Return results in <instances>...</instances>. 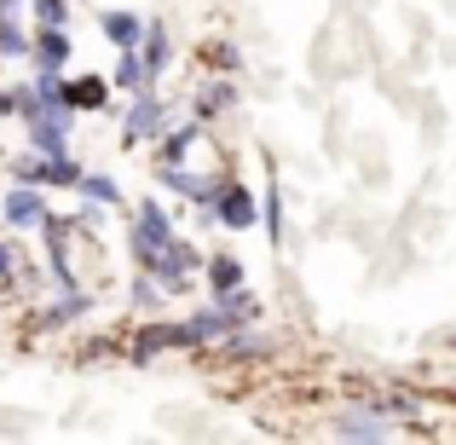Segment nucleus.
Masks as SVG:
<instances>
[{
	"instance_id": "f257e3e1",
	"label": "nucleus",
	"mask_w": 456,
	"mask_h": 445,
	"mask_svg": "<svg viewBox=\"0 0 456 445\" xmlns=\"http://www.w3.org/2000/svg\"><path fill=\"white\" fill-rule=\"evenodd\" d=\"M174 220H167V209L162 202H139V214H134V232H127V249H134V260H139V272H156V260H162V249L174 243Z\"/></svg>"
},
{
	"instance_id": "f03ea898",
	"label": "nucleus",
	"mask_w": 456,
	"mask_h": 445,
	"mask_svg": "<svg viewBox=\"0 0 456 445\" xmlns=\"http://www.w3.org/2000/svg\"><path fill=\"white\" fill-rule=\"evenodd\" d=\"M197 267H202V255L185 243V237H174V243L162 249V260H156V284H162L167 295H179L191 278H197Z\"/></svg>"
},
{
	"instance_id": "7ed1b4c3",
	"label": "nucleus",
	"mask_w": 456,
	"mask_h": 445,
	"mask_svg": "<svg viewBox=\"0 0 456 445\" xmlns=\"http://www.w3.org/2000/svg\"><path fill=\"white\" fill-rule=\"evenodd\" d=\"M162 122H167V116H162V99H156V87H151V93H134V111H127L122 145H127V151H139L145 139L162 134Z\"/></svg>"
},
{
	"instance_id": "20e7f679",
	"label": "nucleus",
	"mask_w": 456,
	"mask_h": 445,
	"mask_svg": "<svg viewBox=\"0 0 456 445\" xmlns=\"http://www.w3.org/2000/svg\"><path fill=\"white\" fill-rule=\"evenodd\" d=\"M167 347H191L185 324H162V318L139 324V335H134V358H139V365H151V358H156V353H167Z\"/></svg>"
},
{
	"instance_id": "39448f33",
	"label": "nucleus",
	"mask_w": 456,
	"mask_h": 445,
	"mask_svg": "<svg viewBox=\"0 0 456 445\" xmlns=\"http://www.w3.org/2000/svg\"><path fill=\"white\" fill-rule=\"evenodd\" d=\"M214 220L232 226V232H248V226L260 220L255 191H248V185H225V191H220V202H214Z\"/></svg>"
},
{
	"instance_id": "423d86ee",
	"label": "nucleus",
	"mask_w": 456,
	"mask_h": 445,
	"mask_svg": "<svg viewBox=\"0 0 456 445\" xmlns=\"http://www.w3.org/2000/svg\"><path fill=\"white\" fill-rule=\"evenodd\" d=\"M237 330V318L214 301V307H202V312H191L185 318V335H191V347H208V342H225V335Z\"/></svg>"
},
{
	"instance_id": "0eeeda50",
	"label": "nucleus",
	"mask_w": 456,
	"mask_h": 445,
	"mask_svg": "<svg viewBox=\"0 0 456 445\" xmlns=\"http://www.w3.org/2000/svg\"><path fill=\"white\" fill-rule=\"evenodd\" d=\"M69 29L64 23H41V35H35V46H29V58H35V70H64L69 64Z\"/></svg>"
},
{
	"instance_id": "6e6552de",
	"label": "nucleus",
	"mask_w": 456,
	"mask_h": 445,
	"mask_svg": "<svg viewBox=\"0 0 456 445\" xmlns=\"http://www.w3.org/2000/svg\"><path fill=\"white\" fill-rule=\"evenodd\" d=\"M335 434L341 440H387L393 423L387 416H370L364 405H353V411H335Z\"/></svg>"
},
{
	"instance_id": "1a4fd4ad",
	"label": "nucleus",
	"mask_w": 456,
	"mask_h": 445,
	"mask_svg": "<svg viewBox=\"0 0 456 445\" xmlns=\"http://www.w3.org/2000/svg\"><path fill=\"white\" fill-rule=\"evenodd\" d=\"M64 104H69V111H104V104H110V81H104V76L64 81Z\"/></svg>"
},
{
	"instance_id": "9d476101",
	"label": "nucleus",
	"mask_w": 456,
	"mask_h": 445,
	"mask_svg": "<svg viewBox=\"0 0 456 445\" xmlns=\"http://www.w3.org/2000/svg\"><path fill=\"white\" fill-rule=\"evenodd\" d=\"M110 87H122V93H151L156 87V76L145 70V53H139V46H122V64H116Z\"/></svg>"
},
{
	"instance_id": "9b49d317",
	"label": "nucleus",
	"mask_w": 456,
	"mask_h": 445,
	"mask_svg": "<svg viewBox=\"0 0 456 445\" xmlns=\"http://www.w3.org/2000/svg\"><path fill=\"white\" fill-rule=\"evenodd\" d=\"M0 209H6V220H12V226H41V220H46V202L35 197V185L6 191V202H0Z\"/></svg>"
},
{
	"instance_id": "f8f14e48",
	"label": "nucleus",
	"mask_w": 456,
	"mask_h": 445,
	"mask_svg": "<svg viewBox=\"0 0 456 445\" xmlns=\"http://www.w3.org/2000/svg\"><path fill=\"white\" fill-rule=\"evenodd\" d=\"M202 145V122H179L162 134V151H156V162H185L191 151Z\"/></svg>"
},
{
	"instance_id": "ddd939ff",
	"label": "nucleus",
	"mask_w": 456,
	"mask_h": 445,
	"mask_svg": "<svg viewBox=\"0 0 456 445\" xmlns=\"http://www.w3.org/2000/svg\"><path fill=\"white\" fill-rule=\"evenodd\" d=\"M99 29H104V41L122 53V46H139V35H145V23L134 18V12H104L99 18Z\"/></svg>"
},
{
	"instance_id": "4468645a",
	"label": "nucleus",
	"mask_w": 456,
	"mask_h": 445,
	"mask_svg": "<svg viewBox=\"0 0 456 445\" xmlns=\"http://www.w3.org/2000/svg\"><path fill=\"white\" fill-rule=\"evenodd\" d=\"M167 58H174V41H167V23H145V70L162 76Z\"/></svg>"
},
{
	"instance_id": "2eb2a0df",
	"label": "nucleus",
	"mask_w": 456,
	"mask_h": 445,
	"mask_svg": "<svg viewBox=\"0 0 456 445\" xmlns=\"http://www.w3.org/2000/svg\"><path fill=\"white\" fill-rule=\"evenodd\" d=\"M76 191H81L87 202H99V209L122 202V191H116V179H110V174H81V179H76Z\"/></svg>"
},
{
	"instance_id": "dca6fc26",
	"label": "nucleus",
	"mask_w": 456,
	"mask_h": 445,
	"mask_svg": "<svg viewBox=\"0 0 456 445\" xmlns=\"http://www.w3.org/2000/svg\"><path fill=\"white\" fill-rule=\"evenodd\" d=\"M29 46L35 41L12 23V12H0V58H29Z\"/></svg>"
},
{
	"instance_id": "f3484780",
	"label": "nucleus",
	"mask_w": 456,
	"mask_h": 445,
	"mask_svg": "<svg viewBox=\"0 0 456 445\" xmlns=\"http://www.w3.org/2000/svg\"><path fill=\"white\" fill-rule=\"evenodd\" d=\"M208 284L214 290H237V284H243V260L237 255H214L208 260Z\"/></svg>"
},
{
	"instance_id": "a211bd4d",
	"label": "nucleus",
	"mask_w": 456,
	"mask_h": 445,
	"mask_svg": "<svg viewBox=\"0 0 456 445\" xmlns=\"http://www.w3.org/2000/svg\"><path fill=\"white\" fill-rule=\"evenodd\" d=\"M220 307H225V312H232V318H237V324H248V318H255V312H260V301H255V295H248V290H243V284H237V290H220Z\"/></svg>"
},
{
	"instance_id": "6ab92c4d",
	"label": "nucleus",
	"mask_w": 456,
	"mask_h": 445,
	"mask_svg": "<svg viewBox=\"0 0 456 445\" xmlns=\"http://www.w3.org/2000/svg\"><path fill=\"white\" fill-rule=\"evenodd\" d=\"M232 99H237V87H232V81H208V93L197 99V111H202V116H214V111H225Z\"/></svg>"
},
{
	"instance_id": "aec40b11",
	"label": "nucleus",
	"mask_w": 456,
	"mask_h": 445,
	"mask_svg": "<svg viewBox=\"0 0 456 445\" xmlns=\"http://www.w3.org/2000/svg\"><path fill=\"white\" fill-rule=\"evenodd\" d=\"M35 23H69V0H29Z\"/></svg>"
},
{
	"instance_id": "412c9836",
	"label": "nucleus",
	"mask_w": 456,
	"mask_h": 445,
	"mask_svg": "<svg viewBox=\"0 0 456 445\" xmlns=\"http://www.w3.org/2000/svg\"><path fill=\"white\" fill-rule=\"evenodd\" d=\"M167 290L156 278H134V307H156V301H162Z\"/></svg>"
},
{
	"instance_id": "4be33fe9",
	"label": "nucleus",
	"mask_w": 456,
	"mask_h": 445,
	"mask_svg": "<svg viewBox=\"0 0 456 445\" xmlns=\"http://www.w3.org/2000/svg\"><path fill=\"white\" fill-rule=\"evenodd\" d=\"M225 347H232V358H255V353H266V342H255V335H225Z\"/></svg>"
},
{
	"instance_id": "5701e85b",
	"label": "nucleus",
	"mask_w": 456,
	"mask_h": 445,
	"mask_svg": "<svg viewBox=\"0 0 456 445\" xmlns=\"http://www.w3.org/2000/svg\"><path fill=\"white\" fill-rule=\"evenodd\" d=\"M208 64H214V70H237V46L214 41V46H208Z\"/></svg>"
},
{
	"instance_id": "b1692460",
	"label": "nucleus",
	"mask_w": 456,
	"mask_h": 445,
	"mask_svg": "<svg viewBox=\"0 0 456 445\" xmlns=\"http://www.w3.org/2000/svg\"><path fill=\"white\" fill-rule=\"evenodd\" d=\"M12 278H18V249L0 243V284H12Z\"/></svg>"
},
{
	"instance_id": "393cba45",
	"label": "nucleus",
	"mask_w": 456,
	"mask_h": 445,
	"mask_svg": "<svg viewBox=\"0 0 456 445\" xmlns=\"http://www.w3.org/2000/svg\"><path fill=\"white\" fill-rule=\"evenodd\" d=\"M266 232H272V243H278V237H283V202H278V191H272V202H266Z\"/></svg>"
},
{
	"instance_id": "a878e982",
	"label": "nucleus",
	"mask_w": 456,
	"mask_h": 445,
	"mask_svg": "<svg viewBox=\"0 0 456 445\" xmlns=\"http://www.w3.org/2000/svg\"><path fill=\"white\" fill-rule=\"evenodd\" d=\"M0 116H18V93H0Z\"/></svg>"
},
{
	"instance_id": "bb28decb",
	"label": "nucleus",
	"mask_w": 456,
	"mask_h": 445,
	"mask_svg": "<svg viewBox=\"0 0 456 445\" xmlns=\"http://www.w3.org/2000/svg\"><path fill=\"white\" fill-rule=\"evenodd\" d=\"M12 6H18V0H0V12H12Z\"/></svg>"
}]
</instances>
